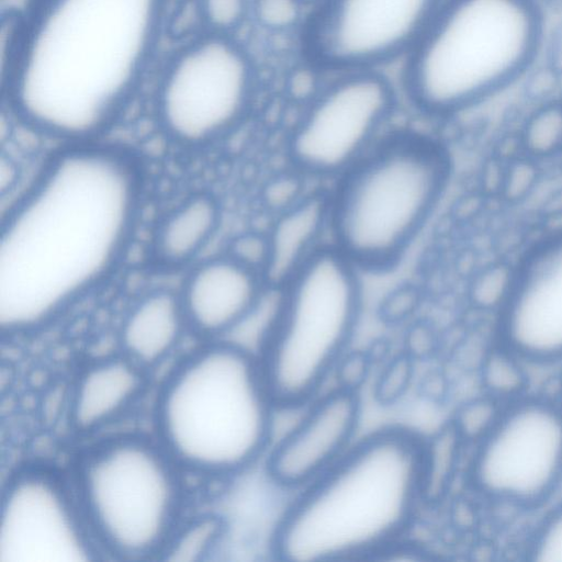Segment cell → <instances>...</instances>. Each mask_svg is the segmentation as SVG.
<instances>
[{"mask_svg":"<svg viewBox=\"0 0 562 562\" xmlns=\"http://www.w3.org/2000/svg\"><path fill=\"white\" fill-rule=\"evenodd\" d=\"M92 546L68 497L44 474L18 475L0 507V562H82Z\"/></svg>","mask_w":562,"mask_h":562,"instance_id":"obj_13","label":"cell"},{"mask_svg":"<svg viewBox=\"0 0 562 562\" xmlns=\"http://www.w3.org/2000/svg\"><path fill=\"white\" fill-rule=\"evenodd\" d=\"M546 35L540 0H445L407 54L406 94L428 116L457 115L520 83Z\"/></svg>","mask_w":562,"mask_h":562,"instance_id":"obj_4","label":"cell"},{"mask_svg":"<svg viewBox=\"0 0 562 562\" xmlns=\"http://www.w3.org/2000/svg\"><path fill=\"white\" fill-rule=\"evenodd\" d=\"M520 154L538 161L562 155V97L532 103L517 131Z\"/></svg>","mask_w":562,"mask_h":562,"instance_id":"obj_21","label":"cell"},{"mask_svg":"<svg viewBox=\"0 0 562 562\" xmlns=\"http://www.w3.org/2000/svg\"><path fill=\"white\" fill-rule=\"evenodd\" d=\"M304 178L306 177L293 168V172L272 179L266 199L276 214L291 207L307 194L304 192Z\"/></svg>","mask_w":562,"mask_h":562,"instance_id":"obj_29","label":"cell"},{"mask_svg":"<svg viewBox=\"0 0 562 562\" xmlns=\"http://www.w3.org/2000/svg\"><path fill=\"white\" fill-rule=\"evenodd\" d=\"M222 528L221 521L216 518H203L193 522L184 528L171 544H167V559L180 562L201 559L221 536Z\"/></svg>","mask_w":562,"mask_h":562,"instance_id":"obj_23","label":"cell"},{"mask_svg":"<svg viewBox=\"0 0 562 562\" xmlns=\"http://www.w3.org/2000/svg\"><path fill=\"white\" fill-rule=\"evenodd\" d=\"M255 90L247 53L215 33L186 46L166 69L158 94L160 117L179 140H210L244 119Z\"/></svg>","mask_w":562,"mask_h":562,"instance_id":"obj_10","label":"cell"},{"mask_svg":"<svg viewBox=\"0 0 562 562\" xmlns=\"http://www.w3.org/2000/svg\"><path fill=\"white\" fill-rule=\"evenodd\" d=\"M515 359L516 356L502 348V352L488 361L486 378L494 391L510 393L521 385L522 375Z\"/></svg>","mask_w":562,"mask_h":562,"instance_id":"obj_30","label":"cell"},{"mask_svg":"<svg viewBox=\"0 0 562 562\" xmlns=\"http://www.w3.org/2000/svg\"><path fill=\"white\" fill-rule=\"evenodd\" d=\"M412 364L407 357L394 359L382 372L376 394L384 402L397 400L406 390L412 378Z\"/></svg>","mask_w":562,"mask_h":562,"instance_id":"obj_31","label":"cell"},{"mask_svg":"<svg viewBox=\"0 0 562 562\" xmlns=\"http://www.w3.org/2000/svg\"><path fill=\"white\" fill-rule=\"evenodd\" d=\"M137 207L131 166L112 153L58 158L0 240V327L33 328L93 288L128 240Z\"/></svg>","mask_w":562,"mask_h":562,"instance_id":"obj_1","label":"cell"},{"mask_svg":"<svg viewBox=\"0 0 562 562\" xmlns=\"http://www.w3.org/2000/svg\"><path fill=\"white\" fill-rule=\"evenodd\" d=\"M204 19L217 34H227L238 27L248 12V0H199Z\"/></svg>","mask_w":562,"mask_h":562,"instance_id":"obj_27","label":"cell"},{"mask_svg":"<svg viewBox=\"0 0 562 562\" xmlns=\"http://www.w3.org/2000/svg\"><path fill=\"white\" fill-rule=\"evenodd\" d=\"M184 317L182 302L172 294H149L132 310L124 323V349L140 363L160 360L177 344Z\"/></svg>","mask_w":562,"mask_h":562,"instance_id":"obj_19","label":"cell"},{"mask_svg":"<svg viewBox=\"0 0 562 562\" xmlns=\"http://www.w3.org/2000/svg\"><path fill=\"white\" fill-rule=\"evenodd\" d=\"M528 553L535 561L562 562V505L549 513L537 527Z\"/></svg>","mask_w":562,"mask_h":562,"instance_id":"obj_25","label":"cell"},{"mask_svg":"<svg viewBox=\"0 0 562 562\" xmlns=\"http://www.w3.org/2000/svg\"><path fill=\"white\" fill-rule=\"evenodd\" d=\"M289 88L294 97L303 98L306 103L322 89L317 87V78L311 67L296 69L290 79Z\"/></svg>","mask_w":562,"mask_h":562,"instance_id":"obj_34","label":"cell"},{"mask_svg":"<svg viewBox=\"0 0 562 562\" xmlns=\"http://www.w3.org/2000/svg\"><path fill=\"white\" fill-rule=\"evenodd\" d=\"M360 269L330 243L283 284L258 362L278 409H301L350 350L362 306Z\"/></svg>","mask_w":562,"mask_h":562,"instance_id":"obj_7","label":"cell"},{"mask_svg":"<svg viewBox=\"0 0 562 562\" xmlns=\"http://www.w3.org/2000/svg\"><path fill=\"white\" fill-rule=\"evenodd\" d=\"M396 94L375 70L342 72L322 87L292 126L285 151L306 178L339 179L386 134Z\"/></svg>","mask_w":562,"mask_h":562,"instance_id":"obj_9","label":"cell"},{"mask_svg":"<svg viewBox=\"0 0 562 562\" xmlns=\"http://www.w3.org/2000/svg\"><path fill=\"white\" fill-rule=\"evenodd\" d=\"M302 0H252L256 22L272 32H285L297 26L303 16Z\"/></svg>","mask_w":562,"mask_h":562,"instance_id":"obj_24","label":"cell"},{"mask_svg":"<svg viewBox=\"0 0 562 562\" xmlns=\"http://www.w3.org/2000/svg\"><path fill=\"white\" fill-rule=\"evenodd\" d=\"M445 0H324L303 36L317 68L374 70L408 54Z\"/></svg>","mask_w":562,"mask_h":562,"instance_id":"obj_12","label":"cell"},{"mask_svg":"<svg viewBox=\"0 0 562 562\" xmlns=\"http://www.w3.org/2000/svg\"><path fill=\"white\" fill-rule=\"evenodd\" d=\"M166 0H43L3 80L37 128L79 137L108 125L146 72Z\"/></svg>","mask_w":562,"mask_h":562,"instance_id":"obj_2","label":"cell"},{"mask_svg":"<svg viewBox=\"0 0 562 562\" xmlns=\"http://www.w3.org/2000/svg\"><path fill=\"white\" fill-rule=\"evenodd\" d=\"M140 389V376L128 361L109 360L90 369L74 395L71 417L83 430L93 429L121 413Z\"/></svg>","mask_w":562,"mask_h":562,"instance_id":"obj_18","label":"cell"},{"mask_svg":"<svg viewBox=\"0 0 562 562\" xmlns=\"http://www.w3.org/2000/svg\"><path fill=\"white\" fill-rule=\"evenodd\" d=\"M267 286L263 274L227 256L199 267L181 302L186 317L199 330L227 334L255 307Z\"/></svg>","mask_w":562,"mask_h":562,"instance_id":"obj_16","label":"cell"},{"mask_svg":"<svg viewBox=\"0 0 562 562\" xmlns=\"http://www.w3.org/2000/svg\"><path fill=\"white\" fill-rule=\"evenodd\" d=\"M360 418L358 392L327 387L302 407L280 438L273 439L263 458L267 477L276 487L293 494L305 488L356 442Z\"/></svg>","mask_w":562,"mask_h":562,"instance_id":"obj_15","label":"cell"},{"mask_svg":"<svg viewBox=\"0 0 562 562\" xmlns=\"http://www.w3.org/2000/svg\"><path fill=\"white\" fill-rule=\"evenodd\" d=\"M515 289L496 315L504 350L518 359H562V229L538 240L517 261Z\"/></svg>","mask_w":562,"mask_h":562,"instance_id":"obj_14","label":"cell"},{"mask_svg":"<svg viewBox=\"0 0 562 562\" xmlns=\"http://www.w3.org/2000/svg\"><path fill=\"white\" fill-rule=\"evenodd\" d=\"M517 262L497 260L487 263L472 277L468 296L472 305L496 315L506 305L516 285Z\"/></svg>","mask_w":562,"mask_h":562,"instance_id":"obj_22","label":"cell"},{"mask_svg":"<svg viewBox=\"0 0 562 562\" xmlns=\"http://www.w3.org/2000/svg\"><path fill=\"white\" fill-rule=\"evenodd\" d=\"M425 441L386 427L360 437L325 474L294 494L271 535L288 562L370 559L391 552L425 495Z\"/></svg>","mask_w":562,"mask_h":562,"instance_id":"obj_3","label":"cell"},{"mask_svg":"<svg viewBox=\"0 0 562 562\" xmlns=\"http://www.w3.org/2000/svg\"><path fill=\"white\" fill-rule=\"evenodd\" d=\"M218 217V206L211 196L190 199L161 225L156 240L158 255L171 263L189 260L209 241Z\"/></svg>","mask_w":562,"mask_h":562,"instance_id":"obj_20","label":"cell"},{"mask_svg":"<svg viewBox=\"0 0 562 562\" xmlns=\"http://www.w3.org/2000/svg\"><path fill=\"white\" fill-rule=\"evenodd\" d=\"M368 370L369 359L364 355L349 350L334 372L336 386L358 392V387L364 381Z\"/></svg>","mask_w":562,"mask_h":562,"instance_id":"obj_33","label":"cell"},{"mask_svg":"<svg viewBox=\"0 0 562 562\" xmlns=\"http://www.w3.org/2000/svg\"><path fill=\"white\" fill-rule=\"evenodd\" d=\"M269 255L270 246L268 234L246 233L234 240L229 256L241 265L260 272L265 277Z\"/></svg>","mask_w":562,"mask_h":562,"instance_id":"obj_28","label":"cell"},{"mask_svg":"<svg viewBox=\"0 0 562 562\" xmlns=\"http://www.w3.org/2000/svg\"><path fill=\"white\" fill-rule=\"evenodd\" d=\"M541 59L562 75V24L546 35Z\"/></svg>","mask_w":562,"mask_h":562,"instance_id":"obj_35","label":"cell"},{"mask_svg":"<svg viewBox=\"0 0 562 562\" xmlns=\"http://www.w3.org/2000/svg\"><path fill=\"white\" fill-rule=\"evenodd\" d=\"M278 411L257 358L225 341L195 353L175 372L159 401L158 424L178 462L236 474L265 458Z\"/></svg>","mask_w":562,"mask_h":562,"instance_id":"obj_5","label":"cell"},{"mask_svg":"<svg viewBox=\"0 0 562 562\" xmlns=\"http://www.w3.org/2000/svg\"><path fill=\"white\" fill-rule=\"evenodd\" d=\"M470 482L483 497L513 506H535L562 481V408L525 398L498 413L477 439Z\"/></svg>","mask_w":562,"mask_h":562,"instance_id":"obj_11","label":"cell"},{"mask_svg":"<svg viewBox=\"0 0 562 562\" xmlns=\"http://www.w3.org/2000/svg\"><path fill=\"white\" fill-rule=\"evenodd\" d=\"M538 164L520 153L509 161L499 181V190L506 200H522L533 190L539 179Z\"/></svg>","mask_w":562,"mask_h":562,"instance_id":"obj_26","label":"cell"},{"mask_svg":"<svg viewBox=\"0 0 562 562\" xmlns=\"http://www.w3.org/2000/svg\"><path fill=\"white\" fill-rule=\"evenodd\" d=\"M305 4H314L315 7L322 3L324 0H302Z\"/></svg>","mask_w":562,"mask_h":562,"instance_id":"obj_36","label":"cell"},{"mask_svg":"<svg viewBox=\"0 0 562 562\" xmlns=\"http://www.w3.org/2000/svg\"><path fill=\"white\" fill-rule=\"evenodd\" d=\"M419 302L420 293L416 286L401 285L384 299L381 313L386 321L398 322L414 313Z\"/></svg>","mask_w":562,"mask_h":562,"instance_id":"obj_32","label":"cell"},{"mask_svg":"<svg viewBox=\"0 0 562 562\" xmlns=\"http://www.w3.org/2000/svg\"><path fill=\"white\" fill-rule=\"evenodd\" d=\"M329 235V195L307 193L291 207L276 214L269 238L270 255L265 271L268 284H283Z\"/></svg>","mask_w":562,"mask_h":562,"instance_id":"obj_17","label":"cell"},{"mask_svg":"<svg viewBox=\"0 0 562 562\" xmlns=\"http://www.w3.org/2000/svg\"><path fill=\"white\" fill-rule=\"evenodd\" d=\"M449 175L435 142L386 134L328 194L329 243L360 270L393 267L434 213Z\"/></svg>","mask_w":562,"mask_h":562,"instance_id":"obj_6","label":"cell"},{"mask_svg":"<svg viewBox=\"0 0 562 562\" xmlns=\"http://www.w3.org/2000/svg\"><path fill=\"white\" fill-rule=\"evenodd\" d=\"M80 494L89 525L112 552L144 558L170 536L179 491L171 467L151 445L119 439L85 461Z\"/></svg>","mask_w":562,"mask_h":562,"instance_id":"obj_8","label":"cell"}]
</instances>
